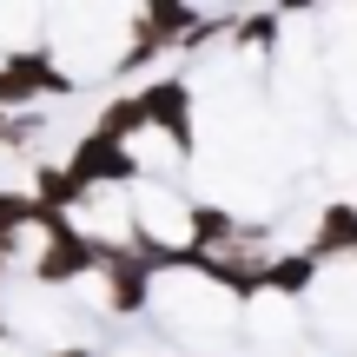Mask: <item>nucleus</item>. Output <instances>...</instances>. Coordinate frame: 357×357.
I'll use <instances>...</instances> for the list:
<instances>
[{
    "label": "nucleus",
    "instance_id": "nucleus-1",
    "mask_svg": "<svg viewBox=\"0 0 357 357\" xmlns=\"http://www.w3.org/2000/svg\"><path fill=\"white\" fill-rule=\"evenodd\" d=\"M73 93V79L53 66L47 47H20L0 60V113H26V100H60Z\"/></svg>",
    "mask_w": 357,
    "mask_h": 357
},
{
    "label": "nucleus",
    "instance_id": "nucleus-2",
    "mask_svg": "<svg viewBox=\"0 0 357 357\" xmlns=\"http://www.w3.org/2000/svg\"><path fill=\"white\" fill-rule=\"evenodd\" d=\"M192 20H199V13H192L185 0H146L139 20H132V47L119 53V73H139V66H153L166 47H178V40H185Z\"/></svg>",
    "mask_w": 357,
    "mask_h": 357
},
{
    "label": "nucleus",
    "instance_id": "nucleus-3",
    "mask_svg": "<svg viewBox=\"0 0 357 357\" xmlns=\"http://www.w3.org/2000/svg\"><path fill=\"white\" fill-rule=\"evenodd\" d=\"M93 271L106 278V311H113V318L146 311V298H153V271H146V258L132 252V245H93Z\"/></svg>",
    "mask_w": 357,
    "mask_h": 357
},
{
    "label": "nucleus",
    "instance_id": "nucleus-4",
    "mask_svg": "<svg viewBox=\"0 0 357 357\" xmlns=\"http://www.w3.org/2000/svg\"><path fill=\"white\" fill-rule=\"evenodd\" d=\"M66 172H73V185H126V178H139V159L126 153L119 139H100V132H86V139L66 153Z\"/></svg>",
    "mask_w": 357,
    "mask_h": 357
},
{
    "label": "nucleus",
    "instance_id": "nucleus-5",
    "mask_svg": "<svg viewBox=\"0 0 357 357\" xmlns=\"http://www.w3.org/2000/svg\"><path fill=\"white\" fill-rule=\"evenodd\" d=\"M139 113H146V126L172 132L178 153H192V86L185 79H153V86L139 93Z\"/></svg>",
    "mask_w": 357,
    "mask_h": 357
},
{
    "label": "nucleus",
    "instance_id": "nucleus-6",
    "mask_svg": "<svg viewBox=\"0 0 357 357\" xmlns=\"http://www.w3.org/2000/svg\"><path fill=\"white\" fill-rule=\"evenodd\" d=\"M344 252H357V212L351 205H324L318 212V238H311V258H344Z\"/></svg>",
    "mask_w": 357,
    "mask_h": 357
},
{
    "label": "nucleus",
    "instance_id": "nucleus-7",
    "mask_svg": "<svg viewBox=\"0 0 357 357\" xmlns=\"http://www.w3.org/2000/svg\"><path fill=\"white\" fill-rule=\"evenodd\" d=\"M185 218H192V252H231V238L245 231L225 205H185Z\"/></svg>",
    "mask_w": 357,
    "mask_h": 357
},
{
    "label": "nucleus",
    "instance_id": "nucleus-8",
    "mask_svg": "<svg viewBox=\"0 0 357 357\" xmlns=\"http://www.w3.org/2000/svg\"><path fill=\"white\" fill-rule=\"evenodd\" d=\"M26 199H33L40 212H66V218H73V205L86 199V192L73 185V172H66V166H40V172H33V192H26Z\"/></svg>",
    "mask_w": 357,
    "mask_h": 357
},
{
    "label": "nucleus",
    "instance_id": "nucleus-9",
    "mask_svg": "<svg viewBox=\"0 0 357 357\" xmlns=\"http://www.w3.org/2000/svg\"><path fill=\"white\" fill-rule=\"evenodd\" d=\"M311 278H318V258H311V252L265 258V291H284V298H298V291H311Z\"/></svg>",
    "mask_w": 357,
    "mask_h": 357
},
{
    "label": "nucleus",
    "instance_id": "nucleus-10",
    "mask_svg": "<svg viewBox=\"0 0 357 357\" xmlns=\"http://www.w3.org/2000/svg\"><path fill=\"white\" fill-rule=\"evenodd\" d=\"M93 132H100V139H119V146H126L132 132H146L139 93H132V100H113V106H106V113H100V126H93Z\"/></svg>",
    "mask_w": 357,
    "mask_h": 357
},
{
    "label": "nucleus",
    "instance_id": "nucleus-11",
    "mask_svg": "<svg viewBox=\"0 0 357 357\" xmlns=\"http://www.w3.org/2000/svg\"><path fill=\"white\" fill-rule=\"evenodd\" d=\"M33 225V199L26 192H0V252H13V238Z\"/></svg>",
    "mask_w": 357,
    "mask_h": 357
},
{
    "label": "nucleus",
    "instance_id": "nucleus-12",
    "mask_svg": "<svg viewBox=\"0 0 357 357\" xmlns=\"http://www.w3.org/2000/svg\"><path fill=\"white\" fill-rule=\"evenodd\" d=\"M40 139V113H0V153H20Z\"/></svg>",
    "mask_w": 357,
    "mask_h": 357
},
{
    "label": "nucleus",
    "instance_id": "nucleus-13",
    "mask_svg": "<svg viewBox=\"0 0 357 357\" xmlns=\"http://www.w3.org/2000/svg\"><path fill=\"white\" fill-rule=\"evenodd\" d=\"M271 33H278V13H252V20H238V47H252V53H271Z\"/></svg>",
    "mask_w": 357,
    "mask_h": 357
},
{
    "label": "nucleus",
    "instance_id": "nucleus-14",
    "mask_svg": "<svg viewBox=\"0 0 357 357\" xmlns=\"http://www.w3.org/2000/svg\"><path fill=\"white\" fill-rule=\"evenodd\" d=\"M53 357H93V351L86 344H66V351H53Z\"/></svg>",
    "mask_w": 357,
    "mask_h": 357
},
{
    "label": "nucleus",
    "instance_id": "nucleus-15",
    "mask_svg": "<svg viewBox=\"0 0 357 357\" xmlns=\"http://www.w3.org/2000/svg\"><path fill=\"white\" fill-rule=\"evenodd\" d=\"M351 212H357V205H351Z\"/></svg>",
    "mask_w": 357,
    "mask_h": 357
}]
</instances>
